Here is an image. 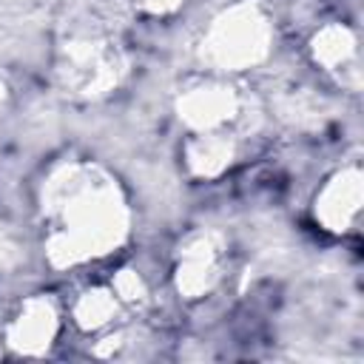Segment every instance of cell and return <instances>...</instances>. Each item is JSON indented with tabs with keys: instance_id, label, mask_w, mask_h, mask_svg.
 Masks as SVG:
<instances>
[{
	"instance_id": "obj_1",
	"label": "cell",
	"mask_w": 364,
	"mask_h": 364,
	"mask_svg": "<svg viewBox=\"0 0 364 364\" xmlns=\"http://www.w3.org/2000/svg\"><path fill=\"white\" fill-rule=\"evenodd\" d=\"M54 233L51 247L60 262H82L108 253L122 233V202L114 185L91 179L88 173H71V182L60 188V202L51 208Z\"/></svg>"
},
{
	"instance_id": "obj_2",
	"label": "cell",
	"mask_w": 364,
	"mask_h": 364,
	"mask_svg": "<svg viewBox=\"0 0 364 364\" xmlns=\"http://www.w3.org/2000/svg\"><path fill=\"white\" fill-rule=\"evenodd\" d=\"M57 333V313L51 304H43V301H31L20 316L17 321L11 324V347H17L20 353L31 355V353H40L43 347L54 344Z\"/></svg>"
}]
</instances>
